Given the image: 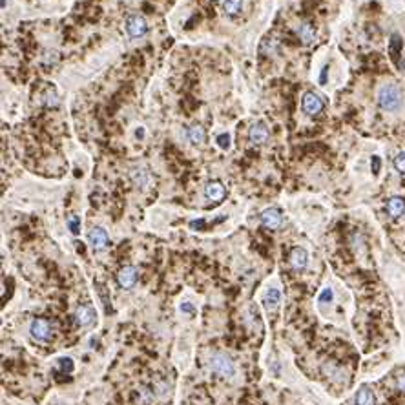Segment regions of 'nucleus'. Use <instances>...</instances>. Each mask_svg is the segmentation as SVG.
<instances>
[{
	"instance_id": "18",
	"label": "nucleus",
	"mask_w": 405,
	"mask_h": 405,
	"mask_svg": "<svg viewBox=\"0 0 405 405\" xmlns=\"http://www.w3.org/2000/svg\"><path fill=\"white\" fill-rule=\"evenodd\" d=\"M356 405H374V393L369 387H361L356 394Z\"/></svg>"
},
{
	"instance_id": "11",
	"label": "nucleus",
	"mask_w": 405,
	"mask_h": 405,
	"mask_svg": "<svg viewBox=\"0 0 405 405\" xmlns=\"http://www.w3.org/2000/svg\"><path fill=\"white\" fill-rule=\"evenodd\" d=\"M288 263L294 270H303L309 263V254H307L305 248H292V252L288 255Z\"/></svg>"
},
{
	"instance_id": "8",
	"label": "nucleus",
	"mask_w": 405,
	"mask_h": 405,
	"mask_svg": "<svg viewBox=\"0 0 405 405\" xmlns=\"http://www.w3.org/2000/svg\"><path fill=\"white\" fill-rule=\"evenodd\" d=\"M117 283L121 288H132L137 283V268L135 267H122L117 274Z\"/></svg>"
},
{
	"instance_id": "13",
	"label": "nucleus",
	"mask_w": 405,
	"mask_h": 405,
	"mask_svg": "<svg viewBox=\"0 0 405 405\" xmlns=\"http://www.w3.org/2000/svg\"><path fill=\"white\" fill-rule=\"evenodd\" d=\"M132 179H134V184L137 188H141V190H146L148 186H150L152 183V174L148 168L144 166H139L135 168L134 172H132Z\"/></svg>"
},
{
	"instance_id": "24",
	"label": "nucleus",
	"mask_w": 405,
	"mask_h": 405,
	"mask_svg": "<svg viewBox=\"0 0 405 405\" xmlns=\"http://www.w3.org/2000/svg\"><path fill=\"white\" fill-rule=\"evenodd\" d=\"M332 297H334L332 290H330V288H323L317 300H319V303H330V301H332Z\"/></svg>"
},
{
	"instance_id": "29",
	"label": "nucleus",
	"mask_w": 405,
	"mask_h": 405,
	"mask_svg": "<svg viewBox=\"0 0 405 405\" xmlns=\"http://www.w3.org/2000/svg\"><path fill=\"white\" fill-rule=\"evenodd\" d=\"M372 163H374V170H372V172H374V174H378V170H380V164H381L380 157H376V155H374V157H372Z\"/></svg>"
},
{
	"instance_id": "27",
	"label": "nucleus",
	"mask_w": 405,
	"mask_h": 405,
	"mask_svg": "<svg viewBox=\"0 0 405 405\" xmlns=\"http://www.w3.org/2000/svg\"><path fill=\"white\" fill-rule=\"evenodd\" d=\"M181 310H183V312H186V314H194V305L192 303H181Z\"/></svg>"
},
{
	"instance_id": "10",
	"label": "nucleus",
	"mask_w": 405,
	"mask_h": 405,
	"mask_svg": "<svg viewBox=\"0 0 405 405\" xmlns=\"http://www.w3.org/2000/svg\"><path fill=\"white\" fill-rule=\"evenodd\" d=\"M261 223H263L265 228L274 230L283 223V216L278 208H267L261 212Z\"/></svg>"
},
{
	"instance_id": "16",
	"label": "nucleus",
	"mask_w": 405,
	"mask_h": 405,
	"mask_svg": "<svg viewBox=\"0 0 405 405\" xmlns=\"http://www.w3.org/2000/svg\"><path fill=\"white\" fill-rule=\"evenodd\" d=\"M95 319V312H93L92 307L88 305H80L79 309L75 310V322L79 323L80 327H86Z\"/></svg>"
},
{
	"instance_id": "15",
	"label": "nucleus",
	"mask_w": 405,
	"mask_h": 405,
	"mask_svg": "<svg viewBox=\"0 0 405 405\" xmlns=\"http://www.w3.org/2000/svg\"><path fill=\"white\" fill-rule=\"evenodd\" d=\"M297 37L300 40L305 44V46H310L316 42V30H314V26H310L309 22H303V24L297 28Z\"/></svg>"
},
{
	"instance_id": "20",
	"label": "nucleus",
	"mask_w": 405,
	"mask_h": 405,
	"mask_svg": "<svg viewBox=\"0 0 405 405\" xmlns=\"http://www.w3.org/2000/svg\"><path fill=\"white\" fill-rule=\"evenodd\" d=\"M68 228H70L71 234H79L80 232V219L77 218V216H70L68 218Z\"/></svg>"
},
{
	"instance_id": "9",
	"label": "nucleus",
	"mask_w": 405,
	"mask_h": 405,
	"mask_svg": "<svg viewBox=\"0 0 405 405\" xmlns=\"http://www.w3.org/2000/svg\"><path fill=\"white\" fill-rule=\"evenodd\" d=\"M205 196H206V199H210L212 203H219V201L225 199L226 188L223 186V183H219V181H210L205 186Z\"/></svg>"
},
{
	"instance_id": "14",
	"label": "nucleus",
	"mask_w": 405,
	"mask_h": 405,
	"mask_svg": "<svg viewBox=\"0 0 405 405\" xmlns=\"http://www.w3.org/2000/svg\"><path fill=\"white\" fill-rule=\"evenodd\" d=\"M387 214L391 216L393 219L401 218L405 214V199L400 196H394L387 201Z\"/></svg>"
},
{
	"instance_id": "7",
	"label": "nucleus",
	"mask_w": 405,
	"mask_h": 405,
	"mask_svg": "<svg viewBox=\"0 0 405 405\" xmlns=\"http://www.w3.org/2000/svg\"><path fill=\"white\" fill-rule=\"evenodd\" d=\"M88 241L95 250H104L108 247L110 238H108V232L104 228H100V226H95V228L90 230L88 234Z\"/></svg>"
},
{
	"instance_id": "25",
	"label": "nucleus",
	"mask_w": 405,
	"mask_h": 405,
	"mask_svg": "<svg viewBox=\"0 0 405 405\" xmlns=\"http://www.w3.org/2000/svg\"><path fill=\"white\" fill-rule=\"evenodd\" d=\"M59 367L62 369V371L71 372V371H73V359H71V358H62V359H59Z\"/></svg>"
},
{
	"instance_id": "21",
	"label": "nucleus",
	"mask_w": 405,
	"mask_h": 405,
	"mask_svg": "<svg viewBox=\"0 0 405 405\" xmlns=\"http://www.w3.org/2000/svg\"><path fill=\"white\" fill-rule=\"evenodd\" d=\"M394 168L400 172L401 176H405V152H400V154L394 157Z\"/></svg>"
},
{
	"instance_id": "22",
	"label": "nucleus",
	"mask_w": 405,
	"mask_h": 405,
	"mask_svg": "<svg viewBox=\"0 0 405 405\" xmlns=\"http://www.w3.org/2000/svg\"><path fill=\"white\" fill-rule=\"evenodd\" d=\"M400 50H401V38H400V35L394 33L393 37H391V53H393V57H394V53H400Z\"/></svg>"
},
{
	"instance_id": "12",
	"label": "nucleus",
	"mask_w": 405,
	"mask_h": 405,
	"mask_svg": "<svg viewBox=\"0 0 405 405\" xmlns=\"http://www.w3.org/2000/svg\"><path fill=\"white\" fill-rule=\"evenodd\" d=\"M186 137H188V141H190V144H194V146H201V144L206 141L205 126L197 124V122H196V124H192V126H188Z\"/></svg>"
},
{
	"instance_id": "3",
	"label": "nucleus",
	"mask_w": 405,
	"mask_h": 405,
	"mask_svg": "<svg viewBox=\"0 0 405 405\" xmlns=\"http://www.w3.org/2000/svg\"><path fill=\"white\" fill-rule=\"evenodd\" d=\"M126 33L130 38H142L148 33V22L141 15H130L126 18Z\"/></svg>"
},
{
	"instance_id": "17",
	"label": "nucleus",
	"mask_w": 405,
	"mask_h": 405,
	"mask_svg": "<svg viewBox=\"0 0 405 405\" xmlns=\"http://www.w3.org/2000/svg\"><path fill=\"white\" fill-rule=\"evenodd\" d=\"M281 301V292L278 290V288H268L267 294H265V305H267V309H278V305H280Z\"/></svg>"
},
{
	"instance_id": "31",
	"label": "nucleus",
	"mask_w": 405,
	"mask_h": 405,
	"mask_svg": "<svg viewBox=\"0 0 405 405\" xmlns=\"http://www.w3.org/2000/svg\"><path fill=\"white\" fill-rule=\"evenodd\" d=\"M142 134H144V128H139V130H137V137H144V135H142Z\"/></svg>"
},
{
	"instance_id": "26",
	"label": "nucleus",
	"mask_w": 405,
	"mask_h": 405,
	"mask_svg": "<svg viewBox=\"0 0 405 405\" xmlns=\"http://www.w3.org/2000/svg\"><path fill=\"white\" fill-rule=\"evenodd\" d=\"M327 71H329V66H323L322 73H319V84H322V86L327 84Z\"/></svg>"
},
{
	"instance_id": "28",
	"label": "nucleus",
	"mask_w": 405,
	"mask_h": 405,
	"mask_svg": "<svg viewBox=\"0 0 405 405\" xmlns=\"http://www.w3.org/2000/svg\"><path fill=\"white\" fill-rule=\"evenodd\" d=\"M396 385H398V389H400L401 393H405V374H401L400 378H398Z\"/></svg>"
},
{
	"instance_id": "19",
	"label": "nucleus",
	"mask_w": 405,
	"mask_h": 405,
	"mask_svg": "<svg viewBox=\"0 0 405 405\" xmlns=\"http://www.w3.org/2000/svg\"><path fill=\"white\" fill-rule=\"evenodd\" d=\"M223 8H225L226 15H238L243 8V0H223Z\"/></svg>"
},
{
	"instance_id": "30",
	"label": "nucleus",
	"mask_w": 405,
	"mask_h": 405,
	"mask_svg": "<svg viewBox=\"0 0 405 405\" xmlns=\"http://www.w3.org/2000/svg\"><path fill=\"white\" fill-rule=\"evenodd\" d=\"M205 226V221L199 219V221H192V228H203Z\"/></svg>"
},
{
	"instance_id": "4",
	"label": "nucleus",
	"mask_w": 405,
	"mask_h": 405,
	"mask_svg": "<svg viewBox=\"0 0 405 405\" xmlns=\"http://www.w3.org/2000/svg\"><path fill=\"white\" fill-rule=\"evenodd\" d=\"M301 108H303V112H305L307 115L316 117V115H319V113L323 112L325 102H323V99L317 95V93L307 92L305 95H303V99H301Z\"/></svg>"
},
{
	"instance_id": "6",
	"label": "nucleus",
	"mask_w": 405,
	"mask_h": 405,
	"mask_svg": "<svg viewBox=\"0 0 405 405\" xmlns=\"http://www.w3.org/2000/svg\"><path fill=\"white\" fill-rule=\"evenodd\" d=\"M268 128L265 122H254V124L250 126V132H248V139H250V142L254 144V146H261V144H265V142L268 141Z\"/></svg>"
},
{
	"instance_id": "2",
	"label": "nucleus",
	"mask_w": 405,
	"mask_h": 405,
	"mask_svg": "<svg viewBox=\"0 0 405 405\" xmlns=\"http://www.w3.org/2000/svg\"><path fill=\"white\" fill-rule=\"evenodd\" d=\"M210 369H212V372H216L218 376L225 378V380H230V378L236 374L234 361H232L226 354H223V352H216V354L210 358Z\"/></svg>"
},
{
	"instance_id": "5",
	"label": "nucleus",
	"mask_w": 405,
	"mask_h": 405,
	"mask_svg": "<svg viewBox=\"0 0 405 405\" xmlns=\"http://www.w3.org/2000/svg\"><path fill=\"white\" fill-rule=\"evenodd\" d=\"M30 332L37 342H48L51 338V325L48 319H42V317H37L31 322Z\"/></svg>"
},
{
	"instance_id": "23",
	"label": "nucleus",
	"mask_w": 405,
	"mask_h": 405,
	"mask_svg": "<svg viewBox=\"0 0 405 405\" xmlns=\"http://www.w3.org/2000/svg\"><path fill=\"white\" fill-rule=\"evenodd\" d=\"M218 146L221 148V150H228L230 148V135L228 134H221V135H218Z\"/></svg>"
},
{
	"instance_id": "1",
	"label": "nucleus",
	"mask_w": 405,
	"mask_h": 405,
	"mask_svg": "<svg viewBox=\"0 0 405 405\" xmlns=\"http://www.w3.org/2000/svg\"><path fill=\"white\" fill-rule=\"evenodd\" d=\"M378 104L385 112H398L403 106V93L396 84H383L378 90Z\"/></svg>"
}]
</instances>
